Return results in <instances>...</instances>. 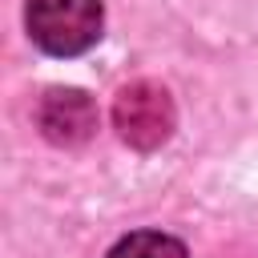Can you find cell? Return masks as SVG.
<instances>
[{
	"instance_id": "obj_4",
	"label": "cell",
	"mask_w": 258,
	"mask_h": 258,
	"mask_svg": "<svg viewBox=\"0 0 258 258\" xmlns=\"http://www.w3.org/2000/svg\"><path fill=\"white\" fill-rule=\"evenodd\" d=\"M109 258H189L185 246L173 238V234H161V230H137L129 238H121Z\"/></svg>"
},
{
	"instance_id": "obj_2",
	"label": "cell",
	"mask_w": 258,
	"mask_h": 258,
	"mask_svg": "<svg viewBox=\"0 0 258 258\" xmlns=\"http://www.w3.org/2000/svg\"><path fill=\"white\" fill-rule=\"evenodd\" d=\"M113 125L133 149H157L173 133V101L153 81H133L113 101Z\"/></svg>"
},
{
	"instance_id": "obj_3",
	"label": "cell",
	"mask_w": 258,
	"mask_h": 258,
	"mask_svg": "<svg viewBox=\"0 0 258 258\" xmlns=\"http://www.w3.org/2000/svg\"><path fill=\"white\" fill-rule=\"evenodd\" d=\"M36 125L52 145H85L97 129V105L81 89H48L36 109Z\"/></svg>"
},
{
	"instance_id": "obj_1",
	"label": "cell",
	"mask_w": 258,
	"mask_h": 258,
	"mask_svg": "<svg viewBox=\"0 0 258 258\" xmlns=\"http://www.w3.org/2000/svg\"><path fill=\"white\" fill-rule=\"evenodd\" d=\"M28 36L48 56H77L97 44L105 8L101 0H28Z\"/></svg>"
}]
</instances>
